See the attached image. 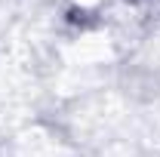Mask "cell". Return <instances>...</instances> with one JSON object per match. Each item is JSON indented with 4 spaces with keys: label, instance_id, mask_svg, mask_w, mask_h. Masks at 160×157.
<instances>
[]
</instances>
